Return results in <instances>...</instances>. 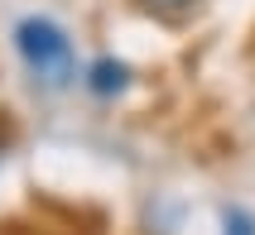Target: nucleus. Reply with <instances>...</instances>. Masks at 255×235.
Instances as JSON below:
<instances>
[{
  "mask_svg": "<svg viewBox=\"0 0 255 235\" xmlns=\"http://www.w3.org/2000/svg\"><path fill=\"white\" fill-rule=\"evenodd\" d=\"M14 48L24 58L29 77L39 86H48V91L68 86L72 77H77V58H72L68 34H63L53 19H43V14H29V19L14 24Z\"/></svg>",
  "mask_w": 255,
  "mask_h": 235,
  "instance_id": "obj_1",
  "label": "nucleus"
},
{
  "mask_svg": "<svg viewBox=\"0 0 255 235\" xmlns=\"http://www.w3.org/2000/svg\"><path fill=\"white\" fill-rule=\"evenodd\" d=\"M126 82H130V68L116 58H97L87 68V91H97V96H116V91H126Z\"/></svg>",
  "mask_w": 255,
  "mask_h": 235,
  "instance_id": "obj_2",
  "label": "nucleus"
},
{
  "mask_svg": "<svg viewBox=\"0 0 255 235\" xmlns=\"http://www.w3.org/2000/svg\"><path fill=\"white\" fill-rule=\"evenodd\" d=\"M222 235H255V216L246 207H227L222 211Z\"/></svg>",
  "mask_w": 255,
  "mask_h": 235,
  "instance_id": "obj_3",
  "label": "nucleus"
},
{
  "mask_svg": "<svg viewBox=\"0 0 255 235\" xmlns=\"http://www.w3.org/2000/svg\"><path fill=\"white\" fill-rule=\"evenodd\" d=\"M149 5H159V10H178V5H188V0H149Z\"/></svg>",
  "mask_w": 255,
  "mask_h": 235,
  "instance_id": "obj_4",
  "label": "nucleus"
}]
</instances>
